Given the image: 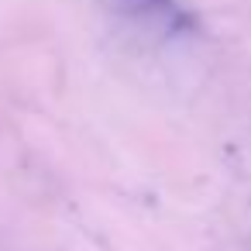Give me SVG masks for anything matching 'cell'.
Returning a JSON list of instances; mask_svg holds the SVG:
<instances>
[{
	"instance_id": "1",
	"label": "cell",
	"mask_w": 251,
	"mask_h": 251,
	"mask_svg": "<svg viewBox=\"0 0 251 251\" xmlns=\"http://www.w3.org/2000/svg\"><path fill=\"white\" fill-rule=\"evenodd\" d=\"M107 4L121 18H131V21H141V25H158L165 31H182V28L193 25L189 11L182 7V0H107Z\"/></svg>"
}]
</instances>
